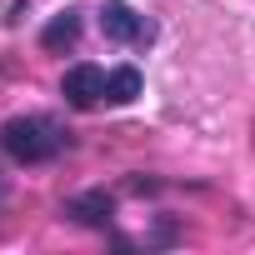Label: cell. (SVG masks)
I'll return each instance as SVG.
<instances>
[{"mask_svg": "<svg viewBox=\"0 0 255 255\" xmlns=\"http://www.w3.org/2000/svg\"><path fill=\"white\" fill-rule=\"evenodd\" d=\"M75 40H80V10H60V15L45 25V35H40L45 50H70Z\"/></svg>", "mask_w": 255, "mask_h": 255, "instance_id": "6", "label": "cell"}, {"mask_svg": "<svg viewBox=\"0 0 255 255\" xmlns=\"http://www.w3.org/2000/svg\"><path fill=\"white\" fill-rule=\"evenodd\" d=\"M135 95H140V70H135V65L105 70V100H110V105H130Z\"/></svg>", "mask_w": 255, "mask_h": 255, "instance_id": "5", "label": "cell"}, {"mask_svg": "<svg viewBox=\"0 0 255 255\" xmlns=\"http://www.w3.org/2000/svg\"><path fill=\"white\" fill-rule=\"evenodd\" d=\"M100 30L115 45H150L155 40V25L140 10H130L125 0H105V5H100Z\"/></svg>", "mask_w": 255, "mask_h": 255, "instance_id": "2", "label": "cell"}, {"mask_svg": "<svg viewBox=\"0 0 255 255\" xmlns=\"http://www.w3.org/2000/svg\"><path fill=\"white\" fill-rule=\"evenodd\" d=\"M65 215H70L75 225H95V230H105V225H110V215H115V195H105V190L70 195V200H65Z\"/></svg>", "mask_w": 255, "mask_h": 255, "instance_id": "4", "label": "cell"}, {"mask_svg": "<svg viewBox=\"0 0 255 255\" xmlns=\"http://www.w3.org/2000/svg\"><path fill=\"white\" fill-rule=\"evenodd\" d=\"M0 145L20 165H45V160H55L65 150V130L50 115H15V120L0 125Z\"/></svg>", "mask_w": 255, "mask_h": 255, "instance_id": "1", "label": "cell"}, {"mask_svg": "<svg viewBox=\"0 0 255 255\" xmlns=\"http://www.w3.org/2000/svg\"><path fill=\"white\" fill-rule=\"evenodd\" d=\"M60 95H65V105H75V110L100 105V100H105V70H100V65H90V60L70 65V70L60 75Z\"/></svg>", "mask_w": 255, "mask_h": 255, "instance_id": "3", "label": "cell"}]
</instances>
